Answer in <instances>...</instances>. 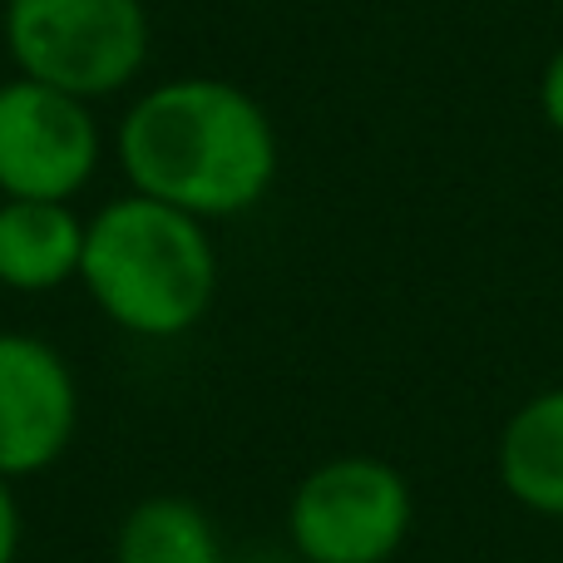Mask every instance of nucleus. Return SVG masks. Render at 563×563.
I'll return each instance as SVG.
<instances>
[{"label":"nucleus","instance_id":"obj_1","mask_svg":"<svg viewBox=\"0 0 563 563\" xmlns=\"http://www.w3.org/2000/svg\"><path fill=\"white\" fill-rule=\"evenodd\" d=\"M119 168L144 198L213 218H243L277 184V129L233 79L188 75L144 89L119 119Z\"/></svg>","mask_w":563,"mask_h":563},{"label":"nucleus","instance_id":"obj_2","mask_svg":"<svg viewBox=\"0 0 563 563\" xmlns=\"http://www.w3.org/2000/svg\"><path fill=\"white\" fill-rule=\"evenodd\" d=\"M79 282L119 331L174 341L213 307L218 253L203 218L144 194H124L85 218Z\"/></svg>","mask_w":563,"mask_h":563},{"label":"nucleus","instance_id":"obj_3","mask_svg":"<svg viewBox=\"0 0 563 563\" xmlns=\"http://www.w3.org/2000/svg\"><path fill=\"white\" fill-rule=\"evenodd\" d=\"M5 45L25 79L109 99L148 59L144 0H5Z\"/></svg>","mask_w":563,"mask_h":563},{"label":"nucleus","instance_id":"obj_4","mask_svg":"<svg viewBox=\"0 0 563 563\" xmlns=\"http://www.w3.org/2000/svg\"><path fill=\"white\" fill-rule=\"evenodd\" d=\"M410 529V479L376 455H336L307 470L287 505V539L307 563H390Z\"/></svg>","mask_w":563,"mask_h":563},{"label":"nucleus","instance_id":"obj_5","mask_svg":"<svg viewBox=\"0 0 563 563\" xmlns=\"http://www.w3.org/2000/svg\"><path fill=\"white\" fill-rule=\"evenodd\" d=\"M104 139L89 99L40 79L0 85V198L69 203L95 178Z\"/></svg>","mask_w":563,"mask_h":563},{"label":"nucleus","instance_id":"obj_6","mask_svg":"<svg viewBox=\"0 0 563 563\" xmlns=\"http://www.w3.org/2000/svg\"><path fill=\"white\" fill-rule=\"evenodd\" d=\"M79 426L75 371L49 341L0 331V475L25 479L69 450Z\"/></svg>","mask_w":563,"mask_h":563},{"label":"nucleus","instance_id":"obj_7","mask_svg":"<svg viewBox=\"0 0 563 563\" xmlns=\"http://www.w3.org/2000/svg\"><path fill=\"white\" fill-rule=\"evenodd\" d=\"M85 218L49 198H5L0 203V287L55 291L79 277Z\"/></svg>","mask_w":563,"mask_h":563},{"label":"nucleus","instance_id":"obj_8","mask_svg":"<svg viewBox=\"0 0 563 563\" xmlns=\"http://www.w3.org/2000/svg\"><path fill=\"white\" fill-rule=\"evenodd\" d=\"M499 485L529 515L563 519V386L529 396L495 445Z\"/></svg>","mask_w":563,"mask_h":563},{"label":"nucleus","instance_id":"obj_9","mask_svg":"<svg viewBox=\"0 0 563 563\" xmlns=\"http://www.w3.org/2000/svg\"><path fill=\"white\" fill-rule=\"evenodd\" d=\"M114 563H223V539L203 505L148 495L119 519Z\"/></svg>","mask_w":563,"mask_h":563},{"label":"nucleus","instance_id":"obj_10","mask_svg":"<svg viewBox=\"0 0 563 563\" xmlns=\"http://www.w3.org/2000/svg\"><path fill=\"white\" fill-rule=\"evenodd\" d=\"M539 109H544V124L563 139V45L549 55L544 75H539Z\"/></svg>","mask_w":563,"mask_h":563},{"label":"nucleus","instance_id":"obj_11","mask_svg":"<svg viewBox=\"0 0 563 563\" xmlns=\"http://www.w3.org/2000/svg\"><path fill=\"white\" fill-rule=\"evenodd\" d=\"M15 554H20V505L10 479L0 475V563H15Z\"/></svg>","mask_w":563,"mask_h":563}]
</instances>
